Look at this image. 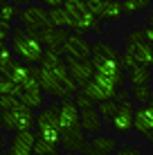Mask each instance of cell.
I'll use <instances>...</instances> for the list:
<instances>
[{"instance_id": "4fadbf2b", "label": "cell", "mask_w": 153, "mask_h": 155, "mask_svg": "<svg viewBox=\"0 0 153 155\" xmlns=\"http://www.w3.org/2000/svg\"><path fill=\"white\" fill-rule=\"evenodd\" d=\"M79 126V108L72 99H61L59 104V130Z\"/></svg>"}, {"instance_id": "9a60e30c", "label": "cell", "mask_w": 153, "mask_h": 155, "mask_svg": "<svg viewBox=\"0 0 153 155\" xmlns=\"http://www.w3.org/2000/svg\"><path fill=\"white\" fill-rule=\"evenodd\" d=\"M34 133L32 130H16L9 140V155H29L34 146Z\"/></svg>"}, {"instance_id": "52a82bcc", "label": "cell", "mask_w": 153, "mask_h": 155, "mask_svg": "<svg viewBox=\"0 0 153 155\" xmlns=\"http://www.w3.org/2000/svg\"><path fill=\"white\" fill-rule=\"evenodd\" d=\"M34 77L38 79V85H41V90H43L45 94L56 97V99H72V94L63 88L61 81H59V79H56L50 70H45V68L38 65V68H34Z\"/></svg>"}, {"instance_id": "8992f818", "label": "cell", "mask_w": 153, "mask_h": 155, "mask_svg": "<svg viewBox=\"0 0 153 155\" xmlns=\"http://www.w3.org/2000/svg\"><path fill=\"white\" fill-rule=\"evenodd\" d=\"M79 90H81L86 97H90L95 104H99V101L113 99V94H115V90H117V88H115V83L110 81V79L101 77V74H95L90 81H86Z\"/></svg>"}, {"instance_id": "d4e9b609", "label": "cell", "mask_w": 153, "mask_h": 155, "mask_svg": "<svg viewBox=\"0 0 153 155\" xmlns=\"http://www.w3.org/2000/svg\"><path fill=\"white\" fill-rule=\"evenodd\" d=\"M20 9L16 7L12 0H0V23L2 25H12L14 18H18Z\"/></svg>"}, {"instance_id": "ab89813d", "label": "cell", "mask_w": 153, "mask_h": 155, "mask_svg": "<svg viewBox=\"0 0 153 155\" xmlns=\"http://www.w3.org/2000/svg\"><path fill=\"white\" fill-rule=\"evenodd\" d=\"M146 106H149V108L153 110V97H151V101H149V104H146Z\"/></svg>"}, {"instance_id": "277c9868", "label": "cell", "mask_w": 153, "mask_h": 155, "mask_svg": "<svg viewBox=\"0 0 153 155\" xmlns=\"http://www.w3.org/2000/svg\"><path fill=\"white\" fill-rule=\"evenodd\" d=\"M38 65L45 68V70H50L70 94H75L79 90L77 81L70 77V72H68V65H65V61H63V54H61L59 47H45V50H43V58H41Z\"/></svg>"}, {"instance_id": "e0dca14e", "label": "cell", "mask_w": 153, "mask_h": 155, "mask_svg": "<svg viewBox=\"0 0 153 155\" xmlns=\"http://www.w3.org/2000/svg\"><path fill=\"white\" fill-rule=\"evenodd\" d=\"M68 34H70V31L61 29V27H43V29L36 31L38 41L43 43V47H59V50H61L63 43H65Z\"/></svg>"}, {"instance_id": "d590c367", "label": "cell", "mask_w": 153, "mask_h": 155, "mask_svg": "<svg viewBox=\"0 0 153 155\" xmlns=\"http://www.w3.org/2000/svg\"><path fill=\"white\" fill-rule=\"evenodd\" d=\"M43 5H47V7H63V2L65 0H41Z\"/></svg>"}, {"instance_id": "8d00e7d4", "label": "cell", "mask_w": 153, "mask_h": 155, "mask_svg": "<svg viewBox=\"0 0 153 155\" xmlns=\"http://www.w3.org/2000/svg\"><path fill=\"white\" fill-rule=\"evenodd\" d=\"M5 146H7V137H5V135H0V151H2Z\"/></svg>"}, {"instance_id": "f1b7e54d", "label": "cell", "mask_w": 153, "mask_h": 155, "mask_svg": "<svg viewBox=\"0 0 153 155\" xmlns=\"http://www.w3.org/2000/svg\"><path fill=\"white\" fill-rule=\"evenodd\" d=\"M149 5H151V0H124L122 9H124V16H135V14L144 12Z\"/></svg>"}, {"instance_id": "30bf717a", "label": "cell", "mask_w": 153, "mask_h": 155, "mask_svg": "<svg viewBox=\"0 0 153 155\" xmlns=\"http://www.w3.org/2000/svg\"><path fill=\"white\" fill-rule=\"evenodd\" d=\"M92 45L83 38V34H68L65 43L61 45V54H70L75 58H90Z\"/></svg>"}, {"instance_id": "6da1fadb", "label": "cell", "mask_w": 153, "mask_h": 155, "mask_svg": "<svg viewBox=\"0 0 153 155\" xmlns=\"http://www.w3.org/2000/svg\"><path fill=\"white\" fill-rule=\"evenodd\" d=\"M90 61L95 68V74H101V77L110 79L115 83V88H122L126 81V72L122 68V61H119V54L110 43L106 41H97L92 45L90 52Z\"/></svg>"}, {"instance_id": "60d3db41", "label": "cell", "mask_w": 153, "mask_h": 155, "mask_svg": "<svg viewBox=\"0 0 153 155\" xmlns=\"http://www.w3.org/2000/svg\"><path fill=\"white\" fill-rule=\"evenodd\" d=\"M0 155H9V151H5V148H2V151H0Z\"/></svg>"}, {"instance_id": "836d02e7", "label": "cell", "mask_w": 153, "mask_h": 155, "mask_svg": "<svg viewBox=\"0 0 153 155\" xmlns=\"http://www.w3.org/2000/svg\"><path fill=\"white\" fill-rule=\"evenodd\" d=\"M115 155H142L138 148H133V146H124V148H117V153Z\"/></svg>"}, {"instance_id": "cb8c5ba5", "label": "cell", "mask_w": 153, "mask_h": 155, "mask_svg": "<svg viewBox=\"0 0 153 155\" xmlns=\"http://www.w3.org/2000/svg\"><path fill=\"white\" fill-rule=\"evenodd\" d=\"M0 94L18 99L20 94H23V85H18L14 79H9L7 74H0Z\"/></svg>"}, {"instance_id": "ba28073f", "label": "cell", "mask_w": 153, "mask_h": 155, "mask_svg": "<svg viewBox=\"0 0 153 155\" xmlns=\"http://www.w3.org/2000/svg\"><path fill=\"white\" fill-rule=\"evenodd\" d=\"M18 18H20V25H23L25 29H32V31H38L43 27H50L47 9L41 7V5H27L23 12H18Z\"/></svg>"}, {"instance_id": "e575fe53", "label": "cell", "mask_w": 153, "mask_h": 155, "mask_svg": "<svg viewBox=\"0 0 153 155\" xmlns=\"http://www.w3.org/2000/svg\"><path fill=\"white\" fill-rule=\"evenodd\" d=\"M142 34H144V41L153 45V25H151V27H146L144 31H142Z\"/></svg>"}, {"instance_id": "44dd1931", "label": "cell", "mask_w": 153, "mask_h": 155, "mask_svg": "<svg viewBox=\"0 0 153 155\" xmlns=\"http://www.w3.org/2000/svg\"><path fill=\"white\" fill-rule=\"evenodd\" d=\"M18 101L23 106H27V108L36 110V108H43L45 106V92L43 90H23V94L18 97Z\"/></svg>"}, {"instance_id": "1f68e13d", "label": "cell", "mask_w": 153, "mask_h": 155, "mask_svg": "<svg viewBox=\"0 0 153 155\" xmlns=\"http://www.w3.org/2000/svg\"><path fill=\"white\" fill-rule=\"evenodd\" d=\"M16 104H18V99H14V97H5V94H0V110H9V108H14Z\"/></svg>"}, {"instance_id": "f35d334b", "label": "cell", "mask_w": 153, "mask_h": 155, "mask_svg": "<svg viewBox=\"0 0 153 155\" xmlns=\"http://www.w3.org/2000/svg\"><path fill=\"white\" fill-rule=\"evenodd\" d=\"M63 155H81V153H72V151H65Z\"/></svg>"}, {"instance_id": "7402d4cb", "label": "cell", "mask_w": 153, "mask_h": 155, "mask_svg": "<svg viewBox=\"0 0 153 155\" xmlns=\"http://www.w3.org/2000/svg\"><path fill=\"white\" fill-rule=\"evenodd\" d=\"M126 77H128L131 85H149L151 83V70L146 65H135L131 70H126Z\"/></svg>"}, {"instance_id": "83f0119b", "label": "cell", "mask_w": 153, "mask_h": 155, "mask_svg": "<svg viewBox=\"0 0 153 155\" xmlns=\"http://www.w3.org/2000/svg\"><path fill=\"white\" fill-rule=\"evenodd\" d=\"M131 97L138 101V104L146 106L153 97V88L151 85H131Z\"/></svg>"}, {"instance_id": "74e56055", "label": "cell", "mask_w": 153, "mask_h": 155, "mask_svg": "<svg viewBox=\"0 0 153 155\" xmlns=\"http://www.w3.org/2000/svg\"><path fill=\"white\" fill-rule=\"evenodd\" d=\"M12 2H14V5H25L27 0H12Z\"/></svg>"}, {"instance_id": "8fae6325", "label": "cell", "mask_w": 153, "mask_h": 155, "mask_svg": "<svg viewBox=\"0 0 153 155\" xmlns=\"http://www.w3.org/2000/svg\"><path fill=\"white\" fill-rule=\"evenodd\" d=\"M133 104H128V101H124V104L117 106V113L113 115V119L108 121V126H113L115 133H119V135H124V133H131L133 130Z\"/></svg>"}, {"instance_id": "484cf974", "label": "cell", "mask_w": 153, "mask_h": 155, "mask_svg": "<svg viewBox=\"0 0 153 155\" xmlns=\"http://www.w3.org/2000/svg\"><path fill=\"white\" fill-rule=\"evenodd\" d=\"M117 101H113V99H106V101H99L97 104V113H99V117H101V121L104 124H108L110 119H113V115L117 113Z\"/></svg>"}, {"instance_id": "f546056e", "label": "cell", "mask_w": 153, "mask_h": 155, "mask_svg": "<svg viewBox=\"0 0 153 155\" xmlns=\"http://www.w3.org/2000/svg\"><path fill=\"white\" fill-rule=\"evenodd\" d=\"M72 101L77 104V108H79V110H81V108H90V106L95 104V101H92L90 97H86L81 90H77V92H75V99H72Z\"/></svg>"}, {"instance_id": "4316f807", "label": "cell", "mask_w": 153, "mask_h": 155, "mask_svg": "<svg viewBox=\"0 0 153 155\" xmlns=\"http://www.w3.org/2000/svg\"><path fill=\"white\" fill-rule=\"evenodd\" d=\"M14 61H16V56H14L12 47L7 43H0V74H7L9 68L14 65Z\"/></svg>"}, {"instance_id": "3957f363", "label": "cell", "mask_w": 153, "mask_h": 155, "mask_svg": "<svg viewBox=\"0 0 153 155\" xmlns=\"http://www.w3.org/2000/svg\"><path fill=\"white\" fill-rule=\"evenodd\" d=\"M63 9L70 16L75 34H83V31H92V34H101V23L95 14L86 9V0H65Z\"/></svg>"}, {"instance_id": "2e32d148", "label": "cell", "mask_w": 153, "mask_h": 155, "mask_svg": "<svg viewBox=\"0 0 153 155\" xmlns=\"http://www.w3.org/2000/svg\"><path fill=\"white\" fill-rule=\"evenodd\" d=\"M9 113H12V119H14V128H16V130H32V128H34L36 115H34V110H32V108H27V106H23L18 101L14 108H9Z\"/></svg>"}, {"instance_id": "7c38bea8", "label": "cell", "mask_w": 153, "mask_h": 155, "mask_svg": "<svg viewBox=\"0 0 153 155\" xmlns=\"http://www.w3.org/2000/svg\"><path fill=\"white\" fill-rule=\"evenodd\" d=\"M133 128L153 144V110L149 106H140L133 110Z\"/></svg>"}, {"instance_id": "b9f144b4", "label": "cell", "mask_w": 153, "mask_h": 155, "mask_svg": "<svg viewBox=\"0 0 153 155\" xmlns=\"http://www.w3.org/2000/svg\"><path fill=\"white\" fill-rule=\"evenodd\" d=\"M151 68H153V61H151Z\"/></svg>"}, {"instance_id": "4dcf8cb0", "label": "cell", "mask_w": 153, "mask_h": 155, "mask_svg": "<svg viewBox=\"0 0 153 155\" xmlns=\"http://www.w3.org/2000/svg\"><path fill=\"white\" fill-rule=\"evenodd\" d=\"M128 97H131V92H128V88H117L115 90V94H113V101H117V104H124V101H128Z\"/></svg>"}, {"instance_id": "9c48e42d", "label": "cell", "mask_w": 153, "mask_h": 155, "mask_svg": "<svg viewBox=\"0 0 153 155\" xmlns=\"http://www.w3.org/2000/svg\"><path fill=\"white\" fill-rule=\"evenodd\" d=\"M63 61H65L68 72H70V77L77 81L79 88L95 77V68H92L90 58H75V56H70V54H63Z\"/></svg>"}, {"instance_id": "7a4b0ae2", "label": "cell", "mask_w": 153, "mask_h": 155, "mask_svg": "<svg viewBox=\"0 0 153 155\" xmlns=\"http://www.w3.org/2000/svg\"><path fill=\"white\" fill-rule=\"evenodd\" d=\"M12 52L18 61L27 63V65H38L43 58V43L38 41L36 31L25 29V27H12Z\"/></svg>"}, {"instance_id": "7bdbcfd3", "label": "cell", "mask_w": 153, "mask_h": 155, "mask_svg": "<svg viewBox=\"0 0 153 155\" xmlns=\"http://www.w3.org/2000/svg\"><path fill=\"white\" fill-rule=\"evenodd\" d=\"M29 155H32V153H29Z\"/></svg>"}, {"instance_id": "d6986e66", "label": "cell", "mask_w": 153, "mask_h": 155, "mask_svg": "<svg viewBox=\"0 0 153 155\" xmlns=\"http://www.w3.org/2000/svg\"><path fill=\"white\" fill-rule=\"evenodd\" d=\"M124 16L122 0H101V9H99V20H119Z\"/></svg>"}, {"instance_id": "5b68a950", "label": "cell", "mask_w": 153, "mask_h": 155, "mask_svg": "<svg viewBox=\"0 0 153 155\" xmlns=\"http://www.w3.org/2000/svg\"><path fill=\"white\" fill-rule=\"evenodd\" d=\"M36 135L43 137V140H50L54 144L61 146V130H59V104H50V106H43L41 113L36 115Z\"/></svg>"}, {"instance_id": "d6a6232c", "label": "cell", "mask_w": 153, "mask_h": 155, "mask_svg": "<svg viewBox=\"0 0 153 155\" xmlns=\"http://www.w3.org/2000/svg\"><path fill=\"white\" fill-rule=\"evenodd\" d=\"M12 36V25H2L0 23V43H7Z\"/></svg>"}, {"instance_id": "5bb4252c", "label": "cell", "mask_w": 153, "mask_h": 155, "mask_svg": "<svg viewBox=\"0 0 153 155\" xmlns=\"http://www.w3.org/2000/svg\"><path fill=\"white\" fill-rule=\"evenodd\" d=\"M79 126H81V130L88 133V135H99L104 121H101V117H99V113H97L95 106L79 110Z\"/></svg>"}, {"instance_id": "ac0fdd59", "label": "cell", "mask_w": 153, "mask_h": 155, "mask_svg": "<svg viewBox=\"0 0 153 155\" xmlns=\"http://www.w3.org/2000/svg\"><path fill=\"white\" fill-rule=\"evenodd\" d=\"M115 148H117V140H115V137L97 135L90 142V151H88V155H113Z\"/></svg>"}, {"instance_id": "ffe728a7", "label": "cell", "mask_w": 153, "mask_h": 155, "mask_svg": "<svg viewBox=\"0 0 153 155\" xmlns=\"http://www.w3.org/2000/svg\"><path fill=\"white\" fill-rule=\"evenodd\" d=\"M47 20H50V27H61V29L72 27V20L63 7H50L47 9Z\"/></svg>"}, {"instance_id": "603a6c76", "label": "cell", "mask_w": 153, "mask_h": 155, "mask_svg": "<svg viewBox=\"0 0 153 155\" xmlns=\"http://www.w3.org/2000/svg\"><path fill=\"white\" fill-rule=\"evenodd\" d=\"M32 155H59V144H54L50 140H43V137L36 135L34 137V146H32Z\"/></svg>"}]
</instances>
